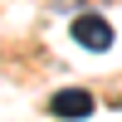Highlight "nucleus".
<instances>
[{"instance_id": "obj_2", "label": "nucleus", "mask_w": 122, "mask_h": 122, "mask_svg": "<svg viewBox=\"0 0 122 122\" xmlns=\"http://www.w3.org/2000/svg\"><path fill=\"white\" fill-rule=\"evenodd\" d=\"M49 112L64 117V122H83V117L98 112V98L88 93V88H59V93L49 98Z\"/></svg>"}, {"instance_id": "obj_1", "label": "nucleus", "mask_w": 122, "mask_h": 122, "mask_svg": "<svg viewBox=\"0 0 122 122\" xmlns=\"http://www.w3.org/2000/svg\"><path fill=\"white\" fill-rule=\"evenodd\" d=\"M68 29H73V39L83 49H93V54H103V49H112V25H107L103 15H93V10H83V15L68 20Z\"/></svg>"}]
</instances>
